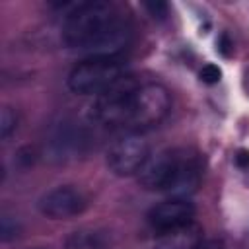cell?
Returning a JSON list of instances; mask_svg holds the SVG:
<instances>
[{"instance_id": "cell-10", "label": "cell", "mask_w": 249, "mask_h": 249, "mask_svg": "<svg viewBox=\"0 0 249 249\" xmlns=\"http://www.w3.org/2000/svg\"><path fill=\"white\" fill-rule=\"evenodd\" d=\"M202 228L196 222L156 233L154 249H196L202 243Z\"/></svg>"}, {"instance_id": "cell-1", "label": "cell", "mask_w": 249, "mask_h": 249, "mask_svg": "<svg viewBox=\"0 0 249 249\" xmlns=\"http://www.w3.org/2000/svg\"><path fill=\"white\" fill-rule=\"evenodd\" d=\"M132 27L123 10L113 2H82L64 21L62 41L86 58H117L130 43Z\"/></svg>"}, {"instance_id": "cell-3", "label": "cell", "mask_w": 249, "mask_h": 249, "mask_svg": "<svg viewBox=\"0 0 249 249\" xmlns=\"http://www.w3.org/2000/svg\"><path fill=\"white\" fill-rule=\"evenodd\" d=\"M171 111V93L165 86L158 82L138 84L132 91L128 105L126 130L142 132L160 124Z\"/></svg>"}, {"instance_id": "cell-4", "label": "cell", "mask_w": 249, "mask_h": 249, "mask_svg": "<svg viewBox=\"0 0 249 249\" xmlns=\"http://www.w3.org/2000/svg\"><path fill=\"white\" fill-rule=\"evenodd\" d=\"M124 76V66L119 58H84L70 70L68 88L78 95H101Z\"/></svg>"}, {"instance_id": "cell-5", "label": "cell", "mask_w": 249, "mask_h": 249, "mask_svg": "<svg viewBox=\"0 0 249 249\" xmlns=\"http://www.w3.org/2000/svg\"><path fill=\"white\" fill-rule=\"evenodd\" d=\"M136 86L138 82L132 76H124L123 80H119L113 88L97 95L91 107V117L107 128H126L128 105Z\"/></svg>"}, {"instance_id": "cell-12", "label": "cell", "mask_w": 249, "mask_h": 249, "mask_svg": "<svg viewBox=\"0 0 249 249\" xmlns=\"http://www.w3.org/2000/svg\"><path fill=\"white\" fill-rule=\"evenodd\" d=\"M18 128V115L12 107H2L0 113V138L8 140Z\"/></svg>"}, {"instance_id": "cell-7", "label": "cell", "mask_w": 249, "mask_h": 249, "mask_svg": "<svg viewBox=\"0 0 249 249\" xmlns=\"http://www.w3.org/2000/svg\"><path fill=\"white\" fill-rule=\"evenodd\" d=\"M88 195L72 185H60L39 198V210L51 220H70L88 208Z\"/></svg>"}, {"instance_id": "cell-2", "label": "cell", "mask_w": 249, "mask_h": 249, "mask_svg": "<svg viewBox=\"0 0 249 249\" xmlns=\"http://www.w3.org/2000/svg\"><path fill=\"white\" fill-rule=\"evenodd\" d=\"M202 179L200 154L191 148H167L150 156L138 171V181L148 191L171 195V198L191 196Z\"/></svg>"}, {"instance_id": "cell-8", "label": "cell", "mask_w": 249, "mask_h": 249, "mask_svg": "<svg viewBox=\"0 0 249 249\" xmlns=\"http://www.w3.org/2000/svg\"><path fill=\"white\" fill-rule=\"evenodd\" d=\"M195 204L189 198H169L163 202L154 204L148 210V224L150 228L160 233L173 228H181L185 224L195 222Z\"/></svg>"}, {"instance_id": "cell-9", "label": "cell", "mask_w": 249, "mask_h": 249, "mask_svg": "<svg viewBox=\"0 0 249 249\" xmlns=\"http://www.w3.org/2000/svg\"><path fill=\"white\" fill-rule=\"evenodd\" d=\"M86 142H88V136L82 126H76L74 123H60L49 136L47 146H49L51 158L66 160V158H76V154L82 152Z\"/></svg>"}, {"instance_id": "cell-14", "label": "cell", "mask_w": 249, "mask_h": 249, "mask_svg": "<svg viewBox=\"0 0 249 249\" xmlns=\"http://www.w3.org/2000/svg\"><path fill=\"white\" fill-rule=\"evenodd\" d=\"M198 76H200V80H202L204 84L212 86V84H218V82H220V78H222V70H220L216 64L210 62V64H204V66L200 68Z\"/></svg>"}, {"instance_id": "cell-6", "label": "cell", "mask_w": 249, "mask_h": 249, "mask_svg": "<svg viewBox=\"0 0 249 249\" xmlns=\"http://www.w3.org/2000/svg\"><path fill=\"white\" fill-rule=\"evenodd\" d=\"M150 158V144L140 132H126L107 150V167L117 177L138 175Z\"/></svg>"}, {"instance_id": "cell-17", "label": "cell", "mask_w": 249, "mask_h": 249, "mask_svg": "<svg viewBox=\"0 0 249 249\" xmlns=\"http://www.w3.org/2000/svg\"><path fill=\"white\" fill-rule=\"evenodd\" d=\"M235 163L239 167H249V152L247 150H239L235 156Z\"/></svg>"}, {"instance_id": "cell-11", "label": "cell", "mask_w": 249, "mask_h": 249, "mask_svg": "<svg viewBox=\"0 0 249 249\" xmlns=\"http://www.w3.org/2000/svg\"><path fill=\"white\" fill-rule=\"evenodd\" d=\"M113 235L107 228L84 226L70 231L64 239V249H111Z\"/></svg>"}, {"instance_id": "cell-16", "label": "cell", "mask_w": 249, "mask_h": 249, "mask_svg": "<svg viewBox=\"0 0 249 249\" xmlns=\"http://www.w3.org/2000/svg\"><path fill=\"white\" fill-rule=\"evenodd\" d=\"M196 249H224V243L220 239H204Z\"/></svg>"}, {"instance_id": "cell-13", "label": "cell", "mask_w": 249, "mask_h": 249, "mask_svg": "<svg viewBox=\"0 0 249 249\" xmlns=\"http://www.w3.org/2000/svg\"><path fill=\"white\" fill-rule=\"evenodd\" d=\"M19 230L21 228H19V224H18V220L14 216H8V214L2 216V222H0V237H2V241L16 239L19 235Z\"/></svg>"}, {"instance_id": "cell-15", "label": "cell", "mask_w": 249, "mask_h": 249, "mask_svg": "<svg viewBox=\"0 0 249 249\" xmlns=\"http://www.w3.org/2000/svg\"><path fill=\"white\" fill-rule=\"evenodd\" d=\"M144 6H146V10H150V14L154 18H165L167 16V4L165 2H148Z\"/></svg>"}]
</instances>
